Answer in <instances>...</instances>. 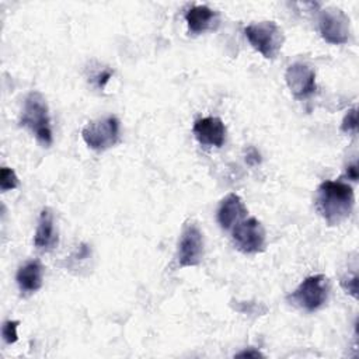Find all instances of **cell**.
<instances>
[{
  "label": "cell",
  "mask_w": 359,
  "mask_h": 359,
  "mask_svg": "<svg viewBox=\"0 0 359 359\" xmlns=\"http://www.w3.org/2000/svg\"><path fill=\"white\" fill-rule=\"evenodd\" d=\"M353 189L344 181H324L316 191V210L328 226H338L348 220L353 210Z\"/></svg>",
  "instance_id": "6da1fadb"
},
{
  "label": "cell",
  "mask_w": 359,
  "mask_h": 359,
  "mask_svg": "<svg viewBox=\"0 0 359 359\" xmlns=\"http://www.w3.org/2000/svg\"><path fill=\"white\" fill-rule=\"evenodd\" d=\"M20 125L27 128L35 139L49 147L53 142L49 108L45 97L39 91H31L24 100Z\"/></svg>",
  "instance_id": "7a4b0ae2"
},
{
  "label": "cell",
  "mask_w": 359,
  "mask_h": 359,
  "mask_svg": "<svg viewBox=\"0 0 359 359\" xmlns=\"http://www.w3.org/2000/svg\"><path fill=\"white\" fill-rule=\"evenodd\" d=\"M250 45L265 59H275L285 42L282 28L275 21L252 22L244 28Z\"/></svg>",
  "instance_id": "3957f363"
},
{
  "label": "cell",
  "mask_w": 359,
  "mask_h": 359,
  "mask_svg": "<svg viewBox=\"0 0 359 359\" xmlns=\"http://www.w3.org/2000/svg\"><path fill=\"white\" fill-rule=\"evenodd\" d=\"M330 294V280L325 275L317 273L307 276L302 283L287 294V302L304 311L313 313L321 309Z\"/></svg>",
  "instance_id": "277c9868"
},
{
  "label": "cell",
  "mask_w": 359,
  "mask_h": 359,
  "mask_svg": "<svg viewBox=\"0 0 359 359\" xmlns=\"http://www.w3.org/2000/svg\"><path fill=\"white\" fill-rule=\"evenodd\" d=\"M119 128L118 118L108 115L86 123L81 129V137L90 149L104 151L119 142Z\"/></svg>",
  "instance_id": "5b68a950"
},
{
  "label": "cell",
  "mask_w": 359,
  "mask_h": 359,
  "mask_svg": "<svg viewBox=\"0 0 359 359\" xmlns=\"http://www.w3.org/2000/svg\"><path fill=\"white\" fill-rule=\"evenodd\" d=\"M205 254V241L203 234L199 226L194 222L184 224L177 248V265L180 268L196 266L201 264Z\"/></svg>",
  "instance_id": "8992f818"
},
{
  "label": "cell",
  "mask_w": 359,
  "mask_h": 359,
  "mask_svg": "<svg viewBox=\"0 0 359 359\" xmlns=\"http://www.w3.org/2000/svg\"><path fill=\"white\" fill-rule=\"evenodd\" d=\"M236 248L244 254L262 252L266 245V233L257 217H244L231 229Z\"/></svg>",
  "instance_id": "52a82bcc"
},
{
  "label": "cell",
  "mask_w": 359,
  "mask_h": 359,
  "mask_svg": "<svg viewBox=\"0 0 359 359\" xmlns=\"http://www.w3.org/2000/svg\"><path fill=\"white\" fill-rule=\"evenodd\" d=\"M318 31L321 38L331 45H344L349 41L351 24L348 15L337 7H327L320 11Z\"/></svg>",
  "instance_id": "ba28073f"
},
{
  "label": "cell",
  "mask_w": 359,
  "mask_h": 359,
  "mask_svg": "<svg viewBox=\"0 0 359 359\" xmlns=\"http://www.w3.org/2000/svg\"><path fill=\"white\" fill-rule=\"evenodd\" d=\"M285 81L292 95L297 100L310 97L316 91V73L306 63H292L285 72Z\"/></svg>",
  "instance_id": "9c48e42d"
},
{
  "label": "cell",
  "mask_w": 359,
  "mask_h": 359,
  "mask_svg": "<svg viewBox=\"0 0 359 359\" xmlns=\"http://www.w3.org/2000/svg\"><path fill=\"white\" fill-rule=\"evenodd\" d=\"M192 132L202 146L222 147L226 140V126L217 116H205L195 121Z\"/></svg>",
  "instance_id": "30bf717a"
},
{
  "label": "cell",
  "mask_w": 359,
  "mask_h": 359,
  "mask_svg": "<svg viewBox=\"0 0 359 359\" xmlns=\"http://www.w3.org/2000/svg\"><path fill=\"white\" fill-rule=\"evenodd\" d=\"M59 243V236L55 229L53 213L49 208H43L38 217L36 230L34 234V245L36 250L49 252L56 248Z\"/></svg>",
  "instance_id": "8fae6325"
},
{
  "label": "cell",
  "mask_w": 359,
  "mask_h": 359,
  "mask_svg": "<svg viewBox=\"0 0 359 359\" xmlns=\"http://www.w3.org/2000/svg\"><path fill=\"white\" fill-rule=\"evenodd\" d=\"M248 210L243 202V199L234 194H227L217 209V223L223 230H231L240 220L247 216Z\"/></svg>",
  "instance_id": "7c38bea8"
},
{
  "label": "cell",
  "mask_w": 359,
  "mask_h": 359,
  "mask_svg": "<svg viewBox=\"0 0 359 359\" xmlns=\"http://www.w3.org/2000/svg\"><path fill=\"white\" fill-rule=\"evenodd\" d=\"M185 21L188 31L192 35H199L217 28L219 14L208 6H194L185 13Z\"/></svg>",
  "instance_id": "4fadbf2b"
},
{
  "label": "cell",
  "mask_w": 359,
  "mask_h": 359,
  "mask_svg": "<svg viewBox=\"0 0 359 359\" xmlns=\"http://www.w3.org/2000/svg\"><path fill=\"white\" fill-rule=\"evenodd\" d=\"M43 266L41 261L31 259L21 265L17 271L15 280L22 294H32L42 287Z\"/></svg>",
  "instance_id": "5bb4252c"
},
{
  "label": "cell",
  "mask_w": 359,
  "mask_h": 359,
  "mask_svg": "<svg viewBox=\"0 0 359 359\" xmlns=\"http://www.w3.org/2000/svg\"><path fill=\"white\" fill-rule=\"evenodd\" d=\"M20 181L18 177L15 174V171L13 168L8 167H1L0 170V189L1 192H7L11 189H15L18 187Z\"/></svg>",
  "instance_id": "9a60e30c"
},
{
  "label": "cell",
  "mask_w": 359,
  "mask_h": 359,
  "mask_svg": "<svg viewBox=\"0 0 359 359\" xmlns=\"http://www.w3.org/2000/svg\"><path fill=\"white\" fill-rule=\"evenodd\" d=\"M341 130L348 135H356V132H358V109H356V107L351 108L345 114L342 123H341Z\"/></svg>",
  "instance_id": "2e32d148"
},
{
  "label": "cell",
  "mask_w": 359,
  "mask_h": 359,
  "mask_svg": "<svg viewBox=\"0 0 359 359\" xmlns=\"http://www.w3.org/2000/svg\"><path fill=\"white\" fill-rule=\"evenodd\" d=\"M20 325L18 320H7L4 321L3 327H1V335L6 344L11 345L14 342H17L18 339V334H17V328Z\"/></svg>",
  "instance_id": "e0dca14e"
},
{
  "label": "cell",
  "mask_w": 359,
  "mask_h": 359,
  "mask_svg": "<svg viewBox=\"0 0 359 359\" xmlns=\"http://www.w3.org/2000/svg\"><path fill=\"white\" fill-rule=\"evenodd\" d=\"M341 286L348 294H351L352 297L356 299L358 297V272L353 271L352 275H349V273L344 275L341 278Z\"/></svg>",
  "instance_id": "ac0fdd59"
},
{
  "label": "cell",
  "mask_w": 359,
  "mask_h": 359,
  "mask_svg": "<svg viewBox=\"0 0 359 359\" xmlns=\"http://www.w3.org/2000/svg\"><path fill=\"white\" fill-rule=\"evenodd\" d=\"M111 70H104V72H101L98 76H97V79H95V83H97V87L98 88H104L105 87V84L108 83V80L111 79Z\"/></svg>",
  "instance_id": "d6986e66"
},
{
  "label": "cell",
  "mask_w": 359,
  "mask_h": 359,
  "mask_svg": "<svg viewBox=\"0 0 359 359\" xmlns=\"http://www.w3.org/2000/svg\"><path fill=\"white\" fill-rule=\"evenodd\" d=\"M236 356H237V358H264V355H262L259 351L254 349V348L244 349V351L236 353Z\"/></svg>",
  "instance_id": "ffe728a7"
},
{
  "label": "cell",
  "mask_w": 359,
  "mask_h": 359,
  "mask_svg": "<svg viewBox=\"0 0 359 359\" xmlns=\"http://www.w3.org/2000/svg\"><path fill=\"white\" fill-rule=\"evenodd\" d=\"M346 177L352 181H358V163L353 161L351 165L346 167Z\"/></svg>",
  "instance_id": "44dd1931"
}]
</instances>
